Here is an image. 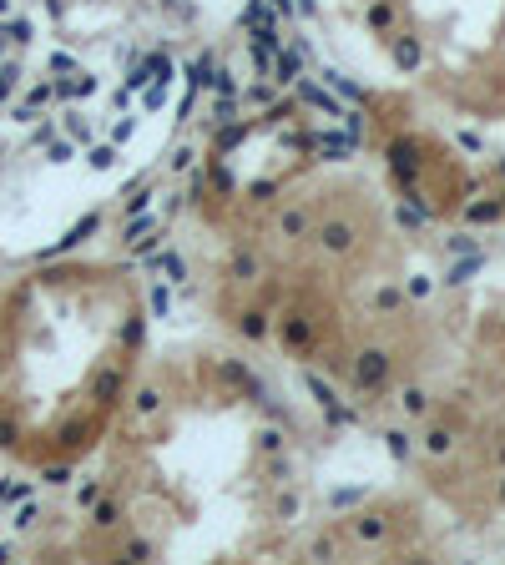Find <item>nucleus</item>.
Returning a JSON list of instances; mask_svg holds the SVG:
<instances>
[{"mask_svg": "<svg viewBox=\"0 0 505 565\" xmlns=\"http://www.w3.org/2000/svg\"><path fill=\"white\" fill-rule=\"evenodd\" d=\"M384 374H389V359H384L379 349H369V354H359V364H354V389H359V394H364V389H379Z\"/></svg>", "mask_w": 505, "mask_h": 565, "instance_id": "obj_1", "label": "nucleus"}, {"mask_svg": "<svg viewBox=\"0 0 505 565\" xmlns=\"http://www.w3.org/2000/svg\"><path fill=\"white\" fill-rule=\"evenodd\" d=\"M354 238H359V233H354V222H344V217H328L323 228H318V243H323L328 253H349Z\"/></svg>", "mask_w": 505, "mask_h": 565, "instance_id": "obj_2", "label": "nucleus"}, {"mask_svg": "<svg viewBox=\"0 0 505 565\" xmlns=\"http://www.w3.org/2000/svg\"><path fill=\"white\" fill-rule=\"evenodd\" d=\"M389 167H395V177H400V182H415V172H420L415 147H410V142H395V147H389Z\"/></svg>", "mask_w": 505, "mask_h": 565, "instance_id": "obj_3", "label": "nucleus"}, {"mask_svg": "<svg viewBox=\"0 0 505 565\" xmlns=\"http://www.w3.org/2000/svg\"><path fill=\"white\" fill-rule=\"evenodd\" d=\"M298 96H303L308 106H318L323 117H344V101H339V96H328V91L313 86V81H298Z\"/></svg>", "mask_w": 505, "mask_h": 565, "instance_id": "obj_4", "label": "nucleus"}, {"mask_svg": "<svg viewBox=\"0 0 505 565\" xmlns=\"http://www.w3.org/2000/svg\"><path fill=\"white\" fill-rule=\"evenodd\" d=\"M278 86H288V81H298V51H283V46H278L273 51V71H268Z\"/></svg>", "mask_w": 505, "mask_h": 565, "instance_id": "obj_5", "label": "nucleus"}, {"mask_svg": "<svg viewBox=\"0 0 505 565\" xmlns=\"http://www.w3.org/2000/svg\"><path fill=\"white\" fill-rule=\"evenodd\" d=\"M395 61H400L405 71L420 66V41H415V36H400V41H395Z\"/></svg>", "mask_w": 505, "mask_h": 565, "instance_id": "obj_6", "label": "nucleus"}, {"mask_svg": "<svg viewBox=\"0 0 505 565\" xmlns=\"http://www.w3.org/2000/svg\"><path fill=\"white\" fill-rule=\"evenodd\" d=\"M425 449H429V455H450V449H455V434H450V429H429V434H425Z\"/></svg>", "mask_w": 505, "mask_h": 565, "instance_id": "obj_7", "label": "nucleus"}, {"mask_svg": "<svg viewBox=\"0 0 505 565\" xmlns=\"http://www.w3.org/2000/svg\"><path fill=\"white\" fill-rule=\"evenodd\" d=\"M384 444H389V455H395V460H405L410 449H415V439H410L405 429H389V434H384Z\"/></svg>", "mask_w": 505, "mask_h": 565, "instance_id": "obj_8", "label": "nucleus"}, {"mask_svg": "<svg viewBox=\"0 0 505 565\" xmlns=\"http://www.w3.org/2000/svg\"><path fill=\"white\" fill-rule=\"evenodd\" d=\"M303 228H308V217L293 207V212H283V222H278V233H283V238H303Z\"/></svg>", "mask_w": 505, "mask_h": 565, "instance_id": "obj_9", "label": "nucleus"}, {"mask_svg": "<svg viewBox=\"0 0 505 565\" xmlns=\"http://www.w3.org/2000/svg\"><path fill=\"white\" fill-rule=\"evenodd\" d=\"M354 535H359V540H379V535H384V520H379V515H359V520H354Z\"/></svg>", "mask_w": 505, "mask_h": 565, "instance_id": "obj_10", "label": "nucleus"}, {"mask_svg": "<svg viewBox=\"0 0 505 565\" xmlns=\"http://www.w3.org/2000/svg\"><path fill=\"white\" fill-rule=\"evenodd\" d=\"M157 273H167V282H182V273H187V268H182V258H177V253H162V258H157Z\"/></svg>", "mask_w": 505, "mask_h": 565, "instance_id": "obj_11", "label": "nucleus"}, {"mask_svg": "<svg viewBox=\"0 0 505 565\" xmlns=\"http://www.w3.org/2000/svg\"><path fill=\"white\" fill-rule=\"evenodd\" d=\"M374 303H379V313H400L405 308V288H379Z\"/></svg>", "mask_w": 505, "mask_h": 565, "instance_id": "obj_12", "label": "nucleus"}, {"mask_svg": "<svg viewBox=\"0 0 505 565\" xmlns=\"http://www.w3.org/2000/svg\"><path fill=\"white\" fill-rule=\"evenodd\" d=\"M147 298H152V313L167 318V308H172V293H167V282H152V293H147Z\"/></svg>", "mask_w": 505, "mask_h": 565, "instance_id": "obj_13", "label": "nucleus"}, {"mask_svg": "<svg viewBox=\"0 0 505 565\" xmlns=\"http://www.w3.org/2000/svg\"><path fill=\"white\" fill-rule=\"evenodd\" d=\"M283 338H288V344H308V318H288L283 323Z\"/></svg>", "mask_w": 505, "mask_h": 565, "instance_id": "obj_14", "label": "nucleus"}, {"mask_svg": "<svg viewBox=\"0 0 505 565\" xmlns=\"http://www.w3.org/2000/svg\"><path fill=\"white\" fill-rule=\"evenodd\" d=\"M147 71H152V81H172V61H167L162 51H157L152 61H147Z\"/></svg>", "mask_w": 505, "mask_h": 565, "instance_id": "obj_15", "label": "nucleus"}, {"mask_svg": "<svg viewBox=\"0 0 505 565\" xmlns=\"http://www.w3.org/2000/svg\"><path fill=\"white\" fill-rule=\"evenodd\" d=\"M117 389H122V374H117V369H106V374L96 379V394H101V399H111Z\"/></svg>", "mask_w": 505, "mask_h": 565, "instance_id": "obj_16", "label": "nucleus"}, {"mask_svg": "<svg viewBox=\"0 0 505 565\" xmlns=\"http://www.w3.org/2000/svg\"><path fill=\"white\" fill-rule=\"evenodd\" d=\"M465 217H470V222H495V217H500V202H475Z\"/></svg>", "mask_w": 505, "mask_h": 565, "instance_id": "obj_17", "label": "nucleus"}, {"mask_svg": "<svg viewBox=\"0 0 505 565\" xmlns=\"http://www.w3.org/2000/svg\"><path fill=\"white\" fill-rule=\"evenodd\" d=\"M238 328H243L248 338H263V333H268V323H263V313H243V318H238Z\"/></svg>", "mask_w": 505, "mask_h": 565, "instance_id": "obj_18", "label": "nucleus"}, {"mask_svg": "<svg viewBox=\"0 0 505 565\" xmlns=\"http://www.w3.org/2000/svg\"><path fill=\"white\" fill-rule=\"evenodd\" d=\"M323 81H328V86H339V91H344L349 101H364V91H359V86H349V81H344L339 71H323Z\"/></svg>", "mask_w": 505, "mask_h": 565, "instance_id": "obj_19", "label": "nucleus"}, {"mask_svg": "<svg viewBox=\"0 0 505 565\" xmlns=\"http://www.w3.org/2000/svg\"><path fill=\"white\" fill-rule=\"evenodd\" d=\"M111 162H117V147H91V167H96V172H106Z\"/></svg>", "mask_w": 505, "mask_h": 565, "instance_id": "obj_20", "label": "nucleus"}, {"mask_svg": "<svg viewBox=\"0 0 505 565\" xmlns=\"http://www.w3.org/2000/svg\"><path fill=\"white\" fill-rule=\"evenodd\" d=\"M137 409H142V414H157V409H162V394H157V389H142V394H137Z\"/></svg>", "mask_w": 505, "mask_h": 565, "instance_id": "obj_21", "label": "nucleus"}, {"mask_svg": "<svg viewBox=\"0 0 505 565\" xmlns=\"http://www.w3.org/2000/svg\"><path fill=\"white\" fill-rule=\"evenodd\" d=\"M132 132H137V122H132V117H122L117 127H111V147H122V142H132Z\"/></svg>", "mask_w": 505, "mask_h": 565, "instance_id": "obj_22", "label": "nucleus"}, {"mask_svg": "<svg viewBox=\"0 0 505 565\" xmlns=\"http://www.w3.org/2000/svg\"><path fill=\"white\" fill-rule=\"evenodd\" d=\"M400 404H405V414H425V404H429V399H425V394H420V389H410V394H405V399H400Z\"/></svg>", "mask_w": 505, "mask_h": 565, "instance_id": "obj_23", "label": "nucleus"}, {"mask_svg": "<svg viewBox=\"0 0 505 565\" xmlns=\"http://www.w3.org/2000/svg\"><path fill=\"white\" fill-rule=\"evenodd\" d=\"M162 101H167V81H152V86H147V111H157Z\"/></svg>", "mask_w": 505, "mask_h": 565, "instance_id": "obj_24", "label": "nucleus"}, {"mask_svg": "<svg viewBox=\"0 0 505 565\" xmlns=\"http://www.w3.org/2000/svg\"><path fill=\"white\" fill-rule=\"evenodd\" d=\"M96 525H101V530L117 525V505H96Z\"/></svg>", "mask_w": 505, "mask_h": 565, "instance_id": "obj_25", "label": "nucleus"}, {"mask_svg": "<svg viewBox=\"0 0 505 565\" xmlns=\"http://www.w3.org/2000/svg\"><path fill=\"white\" fill-rule=\"evenodd\" d=\"M369 26L374 31H389V6H369Z\"/></svg>", "mask_w": 505, "mask_h": 565, "instance_id": "obj_26", "label": "nucleus"}, {"mask_svg": "<svg viewBox=\"0 0 505 565\" xmlns=\"http://www.w3.org/2000/svg\"><path fill=\"white\" fill-rule=\"evenodd\" d=\"M233 273H238V278H253V273H258V263H253L248 253H238V258H233Z\"/></svg>", "mask_w": 505, "mask_h": 565, "instance_id": "obj_27", "label": "nucleus"}, {"mask_svg": "<svg viewBox=\"0 0 505 565\" xmlns=\"http://www.w3.org/2000/svg\"><path fill=\"white\" fill-rule=\"evenodd\" d=\"M429 293H434L429 278H410V298H429Z\"/></svg>", "mask_w": 505, "mask_h": 565, "instance_id": "obj_28", "label": "nucleus"}, {"mask_svg": "<svg viewBox=\"0 0 505 565\" xmlns=\"http://www.w3.org/2000/svg\"><path fill=\"white\" fill-rule=\"evenodd\" d=\"M192 157H197L192 147H182V152H172V172H187V167H192Z\"/></svg>", "mask_w": 505, "mask_h": 565, "instance_id": "obj_29", "label": "nucleus"}, {"mask_svg": "<svg viewBox=\"0 0 505 565\" xmlns=\"http://www.w3.org/2000/svg\"><path fill=\"white\" fill-rule=\"evenodd\" d=\"M243 101H253V106H268V101H273V91H268V86H253Z\"/></svg>", "mask_w": 505, "mask_h": 565, "instance_id": "obj_30", "label": "nucleus"}, {"mask_svg": "<svg viewBox=\"0 0 505 565\" xmlns=\"http://www.w3.org/2000/svg\"><path fill=\"white\" fill-rule=\"evenodd\" d=\"M147 202H152V192H137V197H127V207H122V212H127V217H132V212H142V207H147Z\"/></svg>", "mask_w": 505, "mask_h": 565, "instance_id": "obj_31", "label": "nucleus"}, {"mask_svg": "<svg viewBox=\"0 0 505 565\" xmlns=\"http://www.w3.org/2000/svg\"><path fill=\"white\" fill-rule=\"evenodd\" d=\"M364 490H339V495H328V505H354Z\"/></svg>", "mask_w": 505, "mask_h": 565, "instance_id": "obj_32", "label": "nucleus"}, {"mask_svg": "<svg viewBox=\"0 0 505 565\" xmlns=\"http://www.w3.org/2000/svg\"><path fill=\"white\" fill-rule=\"evenodd\" d=\"M147 81H152V71H147V66H137V71L127 76V86H132V91H137V86H147Z\"/></svg>", "mask_w": 505, "mask_h": 565, "instance_id": "obj_33", "label": "nucleus"}, {"mask_svg": "<svg viewBox=\"0 0 505 565\" xmlns=\"http://www.w3.org/2000/svg\"><path fill=\"white\" fill-rule=\"evenodd\" d=\"M450 253H475V238H465V233H460V238H450Z\"/></svg>", "mask_w": 505, "mask_h": 565, "instance_id": "obj_34", "label": "nucleus"}, {"mask_svg": "<svg viewBox=\"0 0 505 565\" xmlns=\"http://www.w3.org/2000/svg\"><path fill=\"white\" fill-rule=\"evenodd\" d=\"M273 11H278V16L288 21V16H293V0H273Z\"/></svg>", "mask_w": 505, "mask_h": 565, "instance_id": "obj_35", "label": "nucleus"}, {"mask_svg": "<svg viewBox=\"0 0 505 565\" xmlns=\"http://www.w3.org/2000/svg\"><path fill=\"white\" fill-rule=\"evenodd\" d=\"M500 500H505V485H500Z\"/></svg>", "mask_w": 505, "mask_h": 565, "instance_id": "obj_36", "label": "nucleus"}]
</instances>
